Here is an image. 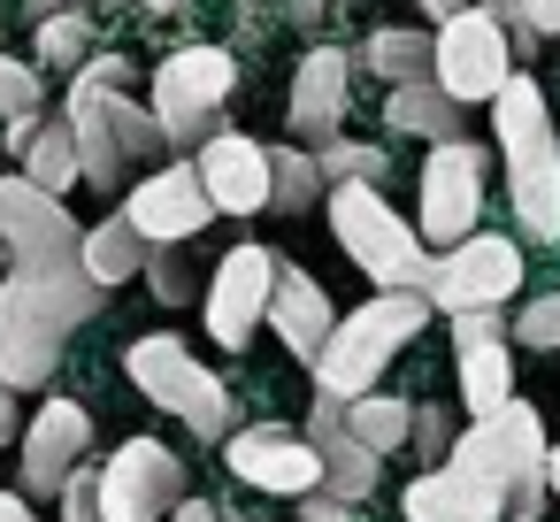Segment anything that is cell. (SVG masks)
<instances>
[{"instance_id":"obj_37","label":"cell","mask_w":560,"mask_h":522,"mask_svg":"<svg viewBox=\"0 0 560 522\" xmlns=\"http://www.w3.org/2000/svg\"><path fill=\"white\" fill-rule=\"evenodd\" d=\"M506 16L529 24V32L545 39V32H560V0H506Z\"/></svg>"},{"instance_id":"obj_1","label":"cell","mask_w":560,"mask_h":522,"mask_svg":"<svg viewBox=\"0 0 560 522\" xmlns=\"http://www.w3.org/2000/svg\"><path fill=\"white\" fill-rule=\"evenodd\" d=\"M108 300V285H93L85 262H24L0 285V384H47L62 369L70 330Z\"/></svg>"},{"instance_id":"obj_15","label":"cell","mask_w":560,"mask_h":522,"mask_svg":"<svg viewBox=\"0 0 560 522\" xmlns=\"http://www.w3.org/2000/svg\"><path fill=\"white\" fill-rule=\"evenodd\" d=\"M453 353H460V407L483 415L514 392V338L499 308H453Z\"/></svg>"},{"instance_id":"obj_42","label":"cell","mask_w":560,"mask_h":522,"mask_svg":"<svg viewBox=\"0 0 560 522\" xmlns=\"http://www.w3.org/2000/svg\"><path fill=\"white\" fill-rule=\"evenodd\" d=\"M415 9H422V16H438V24H445V16H453V9H468V0H415Z\"/></svg>"},{"instance_id":"obj_24","label":"cell","mask_w":560,"mask_h":522,"mask_svg":"<svg viewBox=\"0 0 560 522\" xmlns=\"http://www.w3.org/2000/svg\"><path fill=\"white\" fill-rule=\"evenodd\" d=\"M384 124L407 131V139H453V131H460V101H453L438 78H407V85H392Z\"/></svg>"},{"instance_id":"obj_23","label":"cell","mask_w":560,"mask_h":522,"mask_svg":"<svg viewBox=\"0 0 560 522\" xmlns=\"http://www.w3.org/2000/svg\"><path fill=\"white\" fill-rule=\"evenodd\" d=\"M261 315H269V330H277L300 361H315L323 338H330V323H338V315H330V292H323L307 269H292V262H277V285H269V308H261Z\"/></svg>"},{"instance_id":"obj_38","label":"cell","mask_w":560,"mask_h":522,"mask_svg":"<svg viewBox=\"0 0 560 522\" xmlns=\"http://www.w3.org/2000/svg\"><path fill=\"white\" fill-rule=\"evenodd\" d=\"M307 522H353V499H338V491H307Z\"/></svg>"},{"instance_id":"obj_41","label":"cell","mask_w":560,"mask_h":522,"mask_svg":"<svg viewBox=\"0 0 560 522\" xmlns=\"http://www.w3.org/2000/svg\"><path fill=\"white\" fill-rule=\"evenodd\" d=\"M0 522H39V514H32V499H24V491H0Z\"/></svg>"},{"instance_id":"obj_27","label":"cell","mask_w":560,"mask_h":522,"mask_svg":"<svg viewBox=\"0 0 560 522\" xmlns=\"http://www.w3.org/2000/svg\"><path fill=\"white\" fill-rule=\"evenodd\" d=\"M338 415H346V430H353L369 453H399V445H407V399H384L376 384L353 392V399H338Z\"/></svg>"},{"instance_id":"obj_11","label":"cell","mask_w":560,"mask_h":522,"mask_svg":"<svg viewBox=\"0 0 560 522\" xmlns=\"http://www.w3.org/2000/svg\"><path fill=\"white\" fill-rule=\"evenodd\" d=\"M101 484V514L108 522H162L177 499H185V461L154 438H124L108 453V468H93Z\"/></svg>"},{"instance_id":"obj_25","label":"cell","mask_w":560,"mask_h":522,"mask_svg":"<svg viewBox=\"0 0 560 522\" xmlns=\"http://www.w3.org/2000/svg\"><path fill=\"white\" fill-rule=\"evenodd\" d=\"M78 262L93 269V285H131L139 269H147V239H139V223L131 216H108V223H93L85 239H78Z\"/></svg>"},{"instance_id":"obj_17","label":"cell","mask_w":560,"mask_h":522,"mask_svg":"<svg viewBox=\"0 0 560 522\" xmlns=\"http://www.w3.org/2000/svg\"><path fill=\"white\" fill-rule=\"evenodd\" d=\"M85 445H93V415H85L78 399L39 407L32 430H24V499H55L62 476L85 461Z\"/></svg>"},{"instance_id":"obj_10","label":"cell","mask_w":560,"mask_h":522,"mask_svg":"<svg viewBox=\"0 0 560 522\" xmlns=\"http://www.w3.org/2000/svg\"><path fill=\"white\" fill-rule=\"evenodd\" d=\"M483 170L491 154L476 139H430V162H422V239L430 246H453L483 223Z\"/></svg>"},{"instance_id":"obj_44","label":"cell","mask_w":560,"mask_h":522,"mask_svg":"<svg viewBox=\"0 0 560 522\" xmlns=\"http://www.w3.org/2000/svg\"><path fill=\"white\" fill-rule=\"evenodd\" d=\"M47 9H85V0H32V16H47Z\"/></svg>"},{"instance_id":"obj_43","label":"cell","mask_w":560,"mask_h":522,"mask_svg":"<svg viewBox=\"0 0 560 522\" xmlns=\"http://www.w3.org/2000/svg\"><path fill=\"white\" fill-rule=\"evenodd\" d=\"M545 491H560V445H545Z\"/></svg>"},{"instance_id":"obj_19","label":"cell","mask_w":560,"mask_h":522,"mask_svg":"<svg viewBox=\"0 0 560 522\" xmlns=\"http://www.w3.org/2000/svg\"><path fill=\"white\" fill-rule=\"evenodd\" d=\"M231 468H238L254 491H284V499H307V491L323 484L315 445L292 438V430H238V438H231Z\"/></svg>"},{"instance_id":"obj_12","label":"cell","mask_w":560,"mask_h":522,"mask_svg":"<svg viewBox=\"0 0 560 522\" xmlns=\"http://www.w3.org/2000/svg\"><path fill=\"white\" fill-rule=\"evenodd\" d=\"M78 223L55 193H39L32 177H0V246H9V262H78Z\"/></svg>"},{"instance_id":"obj_35","label":"cell","mask_w":560,"mask_h":522,"mask_svg":"<svg viewBox=\"0 0 560 522\" xmlns=\"http://www.w3.org/2000/svg\"><path fill=\"white\" fill-rule=\"evenodd\" d=\"M24 108H39V70L0 55V116H24Z\"/></svg>"},{"instance_id":"obj_33","label":"cell","mask_w":560,"mask_h":522,"mask_svg":"<svg viewBox=\"0 0 560 522\" xmlns=\"http://www.w3.org/2000/svg\"><path fill=\"white\" fill-rule=\"evenodd\" d=\"M514 346H529V353H560V292H537V300H522V315H514V330H506Z\"/></svg>"},{"instance_id":"obj_22","label":"cell","mask_w":560,"mask_h":522,"mask_svg":"<svg viewBox=\"0 0 560 522\" xmlns=\"http://www.w3.org/2000/svg\"><path fill=\"white\" fill-rule=\"evenodd\" d=\"M407 522H506V499L483 484V476H468V468H453V461H438V468H422L415 484H407Z\"/></svg>"},{"instance_id":"obj_2","label":"cell","mask_w":560,"mask_h":522,"mask_svg":"<svg viewBox=\"0 0 560 522\" xmlns=\"http://www.w3.org/2000/svg\"><path fill=\"white\" fill-rule=\"evenodd\" d=\"M491 131H499V154H506V208H514L522 239L552 246L560 239V139H552L545 93L529 78H506L491 93Z\"/></svg>"},{"instance_id":"obj_6","label":"cell","mask_w":560,"mask_h":522,"mask_svg":"<svg viewBox=\"0 0 560 522\" xmlns=\"http://www.w3.org/2000/svg\"><path fill=\"white\" fill-rule=\"evenodd\" d=\"M124 369H131V384L154 399V407H170L192 438H231V392H223V376H208V361L185 346V338H139L131 353H124Z\"/></svg>"},{"instance_id":"obj_16","label":"cell","mask_w":560,"mask_h":522,"mask_svg":"<svg viewBox=\"0 0 560 522\" xmlns=\"http://www.w3.org/2000/svg\"><path fill=\"white\" fill-rule=\"evenodd\" d=\"M192 170H200V185L223 216H261L269 208V147H254L238 131H215V139L192 147Z\"/></svg>"},{"instance_id":"obj_9","label":"cell","mask_w":560,"mask_h":522,"mask_svg":"<svg viewBox=\"0 0 560 522\" xmlns=\"http://www.w3.org/2000/svg\"><path fill=\"white\" fill-rule=\"evenodd\" d=\"M514 285H522V254H514V239H491V231L438 246L422 269V300L445 315L453 308H499V300H514Z\"/></svg>"},{"instance_id":"obj_20","label":"cell","mask_w":560,"mask_h":522,"mask_svg":"<svg viewBox=\"0 0 560 522\" xmlns=\"http://www.w3.org/2000/svg\"><path fill=\"white\" fill-rule=\"evenodd\" d=\"M346 85H353V70H346L338 47H315V55L300 62V78H292V108H284V124H292L300 147L338 139V124H346Z\"/></svg>"},{"instance_id":"obj_47","label":"cell","mask_w":560,"mask_h":522,"mask_svg":"<svg viewBox=\"0 0 560 522\" xmlns=\"http://www.w3.org/2000/svg\"><path fill=\"white\" fill-rule=\"evenodd\" d=\"M223 522H231V514H223Z\"/></svg>"},{"instance_id":"obj_46","label":"cell","mask_w":560,"mask_h":522,"mask_svg":"<svg viewBox=\"0 0 560 522\" xmlns=\"http://www.w3.org/2000/svg\"><path fill=\"white\" fill-rule=\"evenodd\" d=\"M476 9H506V0H476Z\"/></svg>"},{"instance_id":"obj_7","label":"cell","mask_w":560,"mask_h":522,"mask_svg":"<svg viewBox=\"0 0 560 522\" xmlns=\"http://www.w3.org/2000/svg\"><path fill=\"white\" fill-rule=\"evenodd\" d=\"M238 85V62L223 47H177L162 70H154V116H162V139L170 154H192L200 139H215L223 124V101Z\"/></svg>"},{"instance_id":"obj_21","label":"cell","mask_w":560,"mask_h":522,"mask_svg":"<svg viewBox=\"0 0 560 522\" xmlns=\"http://www.w3.org/2000/svg\"><path fill=\"white\" fill-rule=\"evenodd\" d=\"M307 445H315V461H323V491H338V499H369L376 491V468H384V453H369L353 430H346V415H338V399L330 392H315V415H307V430H300Z\"/></svg>"},{"instance_id":"obj_28","label":"cell","mask_w":560,"mask_h":522,"mask_svg":"<svg viewBox=\"0 0 560 522\" xmlns=\"http://www.w3.org/2000/svg\"><path fill=\"white\" fill-rule=\"evenodd\" d=\"M323 200V170H315V154H300V147H269V208L277 216H307Z\"/></svg>"},{"instance_id":"obj_29","label":"cell","mask_w":560,"mask_h":522,"mask_svg":"<svg viewBox=\"0 0 560 522\" xmlns=\"http://www.w3.org/2000/svg\"><path fill=\"white\" fill-rule=\"evenodd\" d=\"M361 62L384 78V85H407V78H430V39L422 32H376L361 47Z\"/></svg>"},{"instance_id":"obj_5","label":"cell","mask_w":560,"mask_h":522,"mask_svg":"<svg viewBox=\"0 0 560 522\" xmlns=\"http://www.w3.org/2000/svg\"><path fill=\"white\" fill-rule=\"evenodd\" d=\"M323 193H330V231H338V246L361 262V277H369L376 292H422L430 254H422L415 223H399L392 193H384V185H323Z\"/></svg>"},{"instance_id":"obj_40","label":"cell","mask_w":560,"mask_h":522,"mask_svg":"<svg viewBox=\"0 0 560 522\" xmlns=\"http://www.w3.org/2000/svg\"><path fill=\"white\" fill-rule=\"evenodd\" d=\"M170 522H223V514H215L208 499H177V507H170Z\"/></svg>"},{"instance_id":"obj_32","label":"cell","mask_w":560,"mask_h":522,"mask_svg":"<svg viewBox=\"0 0 560 522\" xmlns=\"http://www.w3.org/2000/svg\"><path fill=\"white\" fill-rule=\"evenodd\" d=\"M147 285H154V300L162 308H185L192 292H200V277H192V262L177 254V239H147V269H139Z\"/></svg>"},{"instance_id":"obj_39","label":"cell","mask_w":560,"mask_h":522,"mask_svg":"<svg viewBox=\"0 0 560 522\" xmlns=\"http://www.w3.org/2000/svg\"><path fill=\"white\" fill-rule=\"evenodd\" d=\"M16 399H24L16 384H0V445H9V438H16V422H24V407H16Z\"/></svg>"},{"instance_id":"obj_26","label":"cell","mask_w":560,"mask_h":522,"mask_svg":"<svg viewBox=\"0 0 560 522\" xmlns=\"http://www.w3.org/2000/svg\"><path fill=\"white\" fill-rule=\"evenodd\" d=\"M16 162H24V177H32L39 193H55V200H62V193L78 185V139H70V116H39V131L24 139V154H16Z\"/></svg>"},{"instance_id":"obj_18","label":"cell","mask_w":560,"mask_h":522,"mask_svg":"<svg viewBox=\"0 0 560 522\" xmlns=\"http://www.w3.org/2000/svg\"><path fill=\"white\" fill-rule=\"evenodd\" d=\"M70 139H78V177L93 193H124L131 185V154H124V131L108 116V85H78L70 78Z\"/></svg>"},{"instance_id":"obj_36","label":"cell","mask_w":560,"mask_h":522,"mask_svg":"<svg viewBox=\"0 0 560 522\" xmlns=\"http://www.w3.org/2000/svg\"><path fill=\"white\" fill-rule=\"evenodd\" d=\"M70 78H78V85H108V93H131V78H139V70H131L124 55H85V62L70 70Z\"/></svg>"},{"instance_id":"obj_31","label":"cell","mask_w":560,"mask_h":522,"mask_svg":"<svg viewBox=\"0 0 560 522\" xmlns=\"http://www.w3.org/2000/svg\"><path fill=\"white\" fill-rule=\"evenodd\" d=\"M85 55H93L85 9H47V16H39V62H47V70H78Z\"/></svg>"},{"instance_id":"obj_13","label":"cell","mask_w":560,"mask_h":522,"mask_svg":"<svg viewBox=\"0 0 560 522\" xmlns=\"http://www.w3.org/2000/svg\"><path fill=\"white\" fill-rule=\"evenodd\" d=\"M269 285H277V254L269 246H231L223 262H215V277H208V338L215 346H246L254 338V323H261V308H269Z\"/></svg>"},{"instance_id":"obj_34","label":"cell","mask_w":560,"mask_h":522,"mask_svg":"<svg viewBox=\"0 0 560 522\" xmlns=\"http://www.w3.org/2000/svg\"><path fill=\"white\" fill-rule=\"evenodd\" d=\"M407 445L422 453V468H438L453 453V415L445 407H407Z\"/></svg>"},{"instance_id":"obj_8","label":"cell","mask_w":560,"mask_h":522,"mask_svg":"<svg viewBox=\"0 0 560 522\" xmlns=\"http://www.w3.org/2000/svg\"><path fill=\"white\" fill-rule=\"evenodd\" d=\"M506 70H514V55H506V24H499V9H453L445 24H438V39H430V78L468 108V101H491L499 85H506Z\"/></svg>"},{"instance_id":"obj_3","label":"cell","mask_w":560,"mask_h":522,"mask_svg":"<svg viewBox=\"0 0 560 522\" xmlns=\"http://www.w3.org/2000/svg\"><path fill=\"white\" fill-rule=\"evenodd\" d=\"M445 461L468 468V476H483V484L506 499L514 522H537V507H545V422H537L529 399L506 392L499 407H483V415L453 438Z\"/></svg>"},{"instance_id":"obj_4","label":"cell","mask_w":560,"mask_h":522,"mask_svg":"<svg viewBox=\"0 0 560 522\" xmlns=\"http://www.w3.org/2000/svg\"><path fill=\"white\" fill-rule=\"evenodd\" d=\"M422 323H430V300H422V292H376L369 308L338 315L330 338H323V353L307 361V369H315V392H330V399L369 392V384L392 369V353H399Z\"/></svg>"},{"instance_id":"obj_30","label":"cell","mask_w":560,"mask_h":522,"mask_svg":"<svg viewBox=\"0 0 560 522\" xmlns=\"http://www.w3.org/2000/svg\"><path fill=\"white\" fill-rule=\"evenodd\" d=\"M315 170H323V185H392V162L376 147H361V139H323Z\"/></svg>"},{"instance_id":"obj_45","label":"cell","mask_w":560,"mask_h":522,"mask_svg":"<svg viewBox=\"0 0 560 522\" xmlns=\"http://www.w3.org/2000/svg\"><path fill=\"white\" fill-rule=\"evenodd\" d=\"M139 9H177V0H139Z\"/></svg>"},{"instance_id":"obj_14","label":"cell","mask_w":560,"mask_h":522,"mask_svg":"<svg viewBox=\"0 0 560 522\" xmlns=\"http://www.w3.org/2000/svg\"><path fill=\"white\" fill-rule=\"evenodd\" d=\"M124 216L139 223V239H200L208 231V216H215V200H208V185H200V170L192 162H162V170H147L139 185H131V200H124Z\"/></svg>"}]
</instances>
